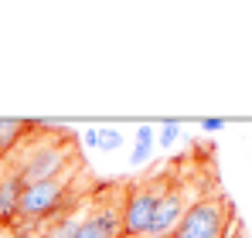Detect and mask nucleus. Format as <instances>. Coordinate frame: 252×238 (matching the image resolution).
<instances>
[{"label": "nucleus", "mask_w": 252, "mask_h": 238, "mask_svg": "<svg viewBox=\"0 0 252 238\" xmlns=\"http://www.w3.org/2000/svg\"><path fill=\"white\" fill-rule=\"evenodd\" d=\"M228 225H232V201L211 194L188 204L181 225L174 228V238H225Z\"/></svg>", "instance_id": "1"}, {"label": "nucleus", "mask_w": 252, "mask_h": 238, "mask_svg": "<svg viewBox=\"0 0 252 238\" xmlns=\"http://www.w3.org/2000/svg\"><path fill=\"white\" fill-rule=\"evenodd\" d=\"M68 184L65 180H38V184H24L21 191V208H17V221L28 225H41L58 214H68Z\"/></svg>", "instance_id": "2"}, {"label": "nucleus", "mask_w": 252, "mask_h": 238, "mask_svg": "<svg viewBox=\"0 0 252 238\" xmlns=\"http://www.w3.org/2000/svg\"><path fill=\"white\" fill-rule=\"evenodd\" d=\"M164 187H167L164 180H143L126 191L123 204H120V238H147L154 208L164 194Z\"/></svg>", "instance_id": "3"}, {"label": "nucleus", "mask_w": 252, "mask_h": 238, "mask_svg": "<svg viewBox=\"0 0 252 238\" xmlns=\"http://www.w3.org/2000/svg\"><path fill=\"white\" fill-rule=\"evenodd\" d=\"M65 157H68V150H65V143H62V140H55V143H38V147L24 150L21 160H17L14 167H7V170H10V174H17V177H21V184L62 180V174H65Z\"/></svg>", "instance_id": "4"}, {"label": "nucleus", "mask_w": 252, "mask_h": 238, "mask_svg": "<svg viewBox=\"0 0 252 238\" xmlns=\"http://www.w3.org/2000/svg\"><path fill=\"white\" fill-rule=\"evenodd\" d=\"M184 211H188V204H184V187L170 180L167 187H164V194H160V201H157V208H154V218H150V232H147V238L174 235V228L181 225Z\"/></svg>", "instance_id": "5"}, {"label": "nucleus", "mask_w": 252, "mask_h": 238, "mask_svg": "<svg viewBox=\"0 0 252 238\" xmlns=\"http://www.w3.org/2000/svg\"><path fill=\"white\" fill-rule=\"evenodd\" d=\"M75 238H120V204H92L79 218Z\"/></svg>", "instance_id": "6"}, {"label": "nucleus", "mask_w": 252, "mask_h": 238, "mask_svg": "<svg viewBox=\"0 0 252 238\" xmlns=\"http://www.w3.org/2000/svg\"><path fill=\"white\" fill-rule=\"evenodd\" d=\"M21 191H24V184H21V177L17 174H3V180H0V228L7 225H14L17 221V208H21Z\"/></svg>", "instance_id": "7"}, {"label": "nucleus", "mask_w": 252, "mask_h": 238, "mask_svg": "<svg viewBox=\"0 0 252 238\" xmlns=\"http://www.w3.org/2000/svg\"><path fill=\"white\" fill-rule=\"evenodd\" d=\"M28 129H34V122H24V119H0V160L14 153V147L28 136Z\"/></svg>", "instance_id": "8"}, {"label": "nucleus", "mask_w": 252, "mask_h": 238, "mask_svg": "<svg viewBox=\"0 0 252 238\" xmlns=\"http://www.w3.org/2000/svg\"><path fill=\"white\" fill-rule=\"evenodd\" d=\"M154 143H157V133H154V126H136V133H133V153H129V163L133 167H143L150 153H154Z\"/></svg>", "instance_id": "9"}, {"label": "nucleus", "mask_w": 252, "mask_h": 238, "mask_svg": "<svg viewBox=\"0 0 252 238\" xmlns=\"http://www.w3.org/2000/svg\"><path fill=\"white\" fill-rule=\"evenodd\" d=\"M79 232V214H58V218H51V221H44L41 228V238H75Z\"/></svg>", "instance_id": "10"}, {"label": "nucleus", "mask_w": 252, "mask_h": 238, "mask_svg": "<svg viewBox=\"0 0 252 238\" xmlns=\"http://www.w3.org/2000/svg\"><path fill=\"white\" fill-rule=\"evenodd\" d=\"M123 147V133L116 129V126H102L99 129V147L95 150H102V153H116Z\"/></svg>", "instance_id": "11"}, {"label": "nucleus", "mask_w": 252, "mask_h": 238, "mask_svg": "<svg viewBox=\"0 0 252 238\" xmlns=\"http://www.w3.org/2000/svg\"><path fill=\"white\" fill-rule=\"evenodd\" d=\"M181 140V122H174V119H167L164 126H160V133H157V143L164 147V150H170L174 143Z\"/></svg>", "instance_id": "12"}, {"label": "nucleus", "mask_w": 252, "mask_h": 238, "mask_svg": "<svg viewBox=\"0 0 252 238\" xmlns=\"http://www.w3.org/2000/svg\"><path fill=\"white\" fill-rule=\"evenodd\" d=\"M3 238H41L38 232V225H28V221H14L10 228H7V235Z\"/></svg>", "instance_id": "13"}, {"label": "nucleus", "mask_w": 252, "mask_h": 238, "mask_svg": "<svg viewBox=\"0 0 252 238\" xmlns=\"http://www.w3.org/2000/svg\"><path fill=\"white\" fill-rule=\"evenodd\" d=\"M201 129H205V133H218V129H225V119H218V116L201 119Z\"/></svg>", "instance_id": "14"}, {"label": "nucleus", "mask_w": 252, "mask_h": 238, "mask_svg": "<svg viewBox=\"0 0 252 238\" xmlns=\"http://www.w3.org/2000/svg\"><path fill=\"white\" fill-rule=\"evenodd\" d=\"M82 143L89 147V150H95V147H99V129H85V133H82Z\"/></svg>", "instance_id": "15"}, {"label": "nucleus", "mask_w": 252, "mask_h": 238, "mask_svg": "<svg viewBox=\"0 0 252 238\" xmlns=\"http://www.w3.org/2000/svg\"><path fill=\"white\" fill-rule=\"evenodd\" d=\"M3 174H7V167H3V160H0V180H3Z\"/></svg>", "instance_id": "16"}, {"label": "nucleus", "mask_w": 252, "mask_h": 238, "mask_svg": "<svg viewBox=\"0 0 252 238\" xmlns=\"http://www.w3.org/2000/svg\"><path fill=\"white\" fill-rule=\"evenodd\" d=\"M160 238H174V235H160Z\"/></svg>", "instance_id": "17"}]
</instances>
